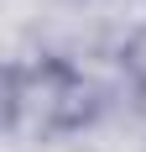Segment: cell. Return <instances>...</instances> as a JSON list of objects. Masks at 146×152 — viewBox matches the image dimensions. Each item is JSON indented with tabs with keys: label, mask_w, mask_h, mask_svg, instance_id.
Segmentation results:
<instances>
[{
	"label": "cell",
	"mask_w": 146,
	"mask_h": 152,
	"mask_svg": "<svg viewBox=\"0 0 146 152\" xmlns=\"http://www.w3.org/2000/svg\"><path fill=\"white\" fill-rule=\"evenodd\" d=\"M11 110L16 115H37L42 131H73V126L89 121L94 105H89V84L68 63L42 58V63L11 74Z\"/></svg>",
	"instance_id": "1"
}]
</instances>
